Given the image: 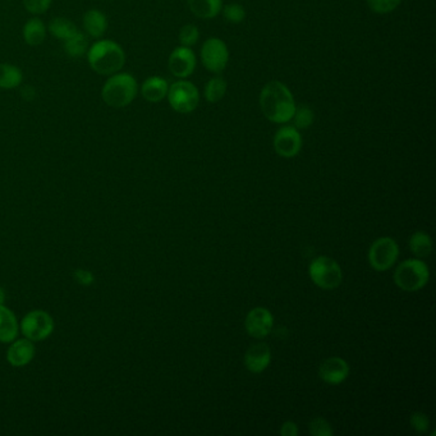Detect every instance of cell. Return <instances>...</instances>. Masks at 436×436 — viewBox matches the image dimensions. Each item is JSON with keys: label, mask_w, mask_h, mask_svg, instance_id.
I'll use <instances>...</instances> for the list:
<instances>
[{"label": "cell", "mask_w": 436, "mask_h": 436, "mask_svg": "<svg viewBox=\"0 0 436 436\" xmlns=\"http://www.w3.org/2000/svg\"><path fill=\"white\" fill-rule=\"evenodd\" d=\"M23 4L30 13L43 14L50 7L52 0H23Z\"/></svg>", "instance_id": "31"}, {"label": "cell", "mask_w": 436, "mask_h": 436, "mask_svg": "<svg viewBox=\"0 0 436 436\" xmlns=\"http://www.w3.org/2000/svg\"><path fill=\"white\" fill-rule=\"evenodd\" d=\"M302 137L300 132L290 126L282 127L274 137L276 154L283 158H295L301 151Z\"/></svg>", "instance_id": "11"}, {"label": "cell", "mask_w": 436, "mask_h": 436, "mask_svg": "<svg viewBox=\"0 0 436 436\" xmlns=\"http://www.w3.org/2000/svg\"><path fill=\"white\" fill-rule=\"evenodd\" d=\"M349 375V366L340 357H330L321 362L319 367V376L321 380L330 385L343 383Z\"/></svg>", "instance_id": "13"}, {"label": "cell", "mask_w": 436, "mask_h": 436, "mask_svg": "<svg viewBox=\"0 0 436 436\" xmlns=\"http://www.w3.org/2000/svg\"><path fill=\"white\" fill-rule=\"evenodd\" d=\"M410 423L412 429L416 430L418 432H426L430 426L429 417L421 412H415L410 416Z\"/></svg>", "instance_id": "32"}, {"label": "cell", "mask_w": 436, "mask_h": 436, "mask_svg": "<svg viewBox=\"0 0 436 436\" xmlns=\"http://www.w3.org/2000/svg\"><path fill=\"white\" fill-rule=\"evenodd\" d=\"M4 301H6V292L0 287V305H4Z\"/></svg>", "instance_id": "36"}, {"label": "cell", "mask_w": 436, "mask_h": 436, "mask_svg": "<svg viewBox=\"0 0 436 436\" xmlns=\"http://www.w3.org/2000/svg\"><path fill=\"white\" fill-rule=\"evenodd\" d=\"M225 20L229 21L231 23H241L246 17V12H244V8L239 4H229L224 8L223 11Z\"/></svg>", "instance_id": "30"}, {"label": "cell", "mask_w": 436, "mask_h": 436, "mask_svg": "<svg viewBox=\"0 0 436 436\" xmlns=\"http://www.w3.org/2000/svg\"><path fill=\"white\" fill-rule=\"evenodd\" d=\"M188 7L200 18H214L222 11V0H187Z\"/></svg>", "instance_id": "19"}, {"label": "cell", "mask_w": 436, "mask_h": 436, "mask_svg": "<svg viewBox=\"0 0 436 436\" xmlns=\"http://www.w3.org/2000/svg\"><path fill=\"white\" fill-rule=\"evenodd\" d=\"M367 4L372 12L386 14L393 12L400 4V0H367Z\"/></svg>", "instance_id": "27"}, {"label": "cell", "mask_w": 436, "mask_h": 436, "mask_svg": "<svg viewBox=\"0 0 436 436\" xmlns=\"http://www.w3.org/2000/svg\"><path fill=\"white\" fill-rule=\"evenodd\" d=\"M429 278L427 265L418 258L399 263L394 273V282L405 292H416L423 288L429 282Z\"/></svg>", "instance_id": "4"}, {"label": "cell", "mask_w": 436, "mask_h": 436, "mask_svg": "<svg viewBox=\"0 0 436 436\" xmlns=\"http://www.w3.org/2000/svg\"><path fill=\"white\" fill-rule=\"evenodd\" d=\"M310 434L314 436H332L333 430L327 420L316 417L310 423Z\"/></svg>", "instance_id": "29"}, {"label": "cell", "mask_w": 436, "mask_h": 436, "mask_svg": "<svg viewBox=\"0 0 436 436\" xmlns=\"http://www.w3.org/2000/svg\"><path fill=\"white\" fill-rule=\"evenodd\" d=\"M227 92V81L224 78L214 77L207 82L205 87V97L209 103H218Z\"/></svg>", "instance_id": "25"}, {"label": "cell", "mask_w": 436, "mask_h": 436, "mask_svg": "<svg viewBox=\"0 0 436 436\" xmlns=\"http://www.w3.org/2000/svg\"><path fill=\"white\" fill-rule=\"evenodd\" d=\"M273 324H274L273 315L268 308L263 307L252 308L244 321L247 333L257 339L268 337L273 330Z\"/></svg>", "instance_id": "10"}, {"label": "cell", "mask_w": 436, "mask_h": 436, "mask_svg": "<svg viewBox=\"0 0 436 436\" xmlns=\"http://www.w3.org/2000/svg\"><path fill=\"white\" fill-rule=\"evenodd\" d=\"M308 271L311 280L322 289L337 288L343 279L339 263L332 257L320 256L315 258Z\"/></svg>", "instance_id": "5"}, {"label": "cell", "mask_w": 436, "mask_h": 436, "mask_svg": "<svg viewBox=\"0 0 436 436\" xmlns=\"http://www.w3.org/2000/svg\"><path fill=\"white\" fill-rule=\"evenodd\" d=\"M87 50V39L84 33H77L65 41V52L71 58H80Z\"/></svg>", "instance_id": "24"}, {"label": "cell", "mask_w": 436, "mask_h": 436, "mask_svg": "<svg viewBox=\"0 0 436 436\" xmlns=\"http://www.w3.org/2000/svg\"><path fill=\"white\" fill-rule=\"evenodd\" d=\"M21 95L23 99H26L28 102H31L36 97V92L33 90V87H30V86H25L22 90H21Z\"/></svg>", "instance_id": "35"}, {"label": "cell", "mask_w": 436, "mask_h": 436, "mask_svg": "<svg viewBox=\"0 0 436 436\" xmlns=\"http://www.w3.org/2000/svg\"><path fill=\"white\" fill-rule=\"evenodd\" d=\"M199 28L193 25H186L180 31V41L183 46H192L199 41Z\"/></svg>", "instance_id": "28"}, {"label": "cell", "mask_w": 436, "mask_h": 436, "mask_svg": "<svg viewBox=\"0 0 436 436\" xmlns=\"http://www.w3.org/2000/svg\"><path fill=\"white\" fill-rule=\"evenodd\" d=\"M75 276H76V279L80 284H91L94 280V276L91 274L90 271H86V270H77L75 273Z\"/></svg>", "instance_id": "34"}, {"label": "cell", "mask_w": 436, "mask_h": 436, "mask_svg": "<svg viewBox=\"0 0 436 436\" xmlns=\"http://www.w3.org/2000/svg\"><path fill=\"white\" fill-rule=\"evenodd\" d=\"M20 330L27 339L41 342L52 335L53 330H54V320L52 316L45 311L35 310V311L28 312L22 319Z\"/></svg>", "instance_id": "7"}, {"label": "cell", "mask_w": 436, "mask_h": 436, "mask_svg": "<svg viewBox=\"0 0 436 436\" xmlns=\"http://www.w3.org/2000/svg\"><path fill=\"white\" fill-rule=\"evenodd\" d=\"M22 82V72L16 65L0 63V89L9 90Z\"/></svg>", "instance_id": "21"}, {"label": "cell", "mask_w": 436, "mask_h": 436, "mask_svg": "<svg viewBox=\"0 0 436 436\" xmlns=\"http://www.w3.org/2000/svg\"><path fill=\"white\" fill-rule=\"evenodd\" d=\"M168 65L175 77L186 78L191 76L196 68V57L188 46H180L170 54Z\"/></svg>", "instance_id": "12"}, {"label": "cell", "mask_w": 436, "mask_h": 436, "mask_svg": "<svg viewBox=\"0 0 436 436\" xmlns=\"http://www.w3.org/2000/svg\"><path fill=\"white\" fill-rule=\"evenodd\" d=\"M399 247L397 242L389 237H381L371 244L369 250V263L372 269L385 271L391 269L397 261Z\"/></svg>", "instance_id": "8"}, {"label": "cell", "mask_w": 436, "mask_h": 436, "mask_svg": "<svg viewBox=\"0 0 436 436\" xmlns=\"http://www.w3.org/2000/svg\"><path fill=\"white\" fill-rule=\"evenodd\" d=\"M410 249L412 254L418 258L427 257L432 251V241L425 231H416L410 237Z\"/></svg>", "instance_id": "22"}, {"label": "cell", "mask_w": 436, "mask_h": 436, "mask_svg": "<svg viewBox=\"0 0 436 436\" xmlns=\"http://www.w3.org/2000/svg\"><path fill=\"white\" fill-rule=\"evenodd\" d=\"M46 30L44 23L39 18L27 21L23 27V39L28 45L38 46L45 40Z\"/></svg>", "instance_id": "20"}, {"label": "cell", "mask_w": 436, "mask_h": 436, "mask_svg": "<svg viewBox=\"0 0 436 436\" xmlns=\"http://www.w3.org/2000/svg\"><path fill=\"white\" fill-rule=\"evenodd\" d=\"M292 119L295 121L297 129H308L314 122V111L310 109L308 107L295 108V116H293Z\"/></svg>", "instance_id": "26"}, {"label": "cell", "mask_w": 436, "mask_h": 436, "mask_svg": "<svg viewBox=\"0 0 436 436\" xmlns=\"http://www.w3.org/2000/svg\"><path fill=\"white\" fill-rule=\"evenodd\" d=\"M77 27L72 23L71 21L67 18H54L49 25V33H52L53 36H55L57 39L63 40L65 41L77 33Z\"/></svg>", "instance_id": "23"}, {"label": "cell", "mask_w": 436, "mask_h": 436, "mask_svg": "<svg viewBox=\"0 0 436 436\" xmlns=\"http://www.w3.org/2000/svg\"><path fill=\"white\" fill-rule=\"evenodd\" d=\"M169 86L164 78L150 77L143 82L141 87V94L143 99L150 103H159L168 95Z\"/></svg>", "instance_id": "17"}, {"label": "cell", "mask_w": 436, "mask_h": 436, "mask_svg": "<svg viewBox=\"0 0 436 436\" xmlns=\"http://www.w3.org/2000/svg\"><path fill=\"white\" fill-rule=\"evenodd\" d=\"M84 27L86 33L90 35L91 38L99 39L103 36L108 27V21L105 14L102 13L97 9H90L84 16Z\"/></svg>", "instance_id": "18"}, {"label": "cell", "mask_w": 436, "mask_h": 436, "mask_svg": "<svg viewBox=\"0 0 436 436\" xmlns=\"http://www.w3.org/2000/svg\"><path fill=\"white\" fill-rule=\"evenodd\" d=\"M260 108L270 122L288 123L295 116V97L285 85L271 81L263 86L260 94Z\"/></svg>", "instance_id": "1"}, {"label": "cell", "mask_w": 436, "mask_h": 436, "mask_svg": "<svg viewBox=\"0 0 436 436\" xmlns=\"http://www.w3.org/2000/svg\"><path fill=\"white\" fill-rule=\"evenodd\" d=\"M201 59L207 71L220 73L224 71L229 60L228 48L222 40L217 38L206 40L201 49Z\"/></svg>", "instance_id": "9"}, {"label": "cell", "mask_w": 436, "mask_h": 436, "mask_svg": "<svg viewBox=\"0 0 436 436\" xmlns=\"http://www.w3.org/2000/svg\"><path fill=\"white\" fill-rule=\"evenodd\" d=\"M280 434L284 436H297L298 435V426L292 421H287L283 423Z\"/></svg>", "instance_id": "33"}, {"label": "cell", "mask_w": 436, "mask_h": 436, "mask_svg": "<svg viewBox=\"0 0 436 436\" xmlns=\"http://www.w3.org/2000/svg\"><path fill=\"white\" fill-rule=\"evenodd\" d=\"M137 90V81L132 75L116 73L104 84L102 97L111 108H124L135 100Z\"/></svg>", "instance_id": "3"}, {"label": "cell", "mask_w": 436, "mask_h": 436, "mask_svg": "<svg viewBox=\"0 0 436 436\" xmlns=\"http://www.w3.org/2000/svg\"><path fill=\"white\" fill-rule=\"evenodd\" d=\"M167 97L170 107L180 114H188L199 107V90L188 81L174 82L169 87Z\"/></svg>", "instance_id": "6"}, {"label": "cell", "mask_w": 436, "mask_h": 436, "mask_svg": "<svg viewBox=\"0 0 436 436\" xmlns=\"http://www.w3.org/2000/svg\"><path fill=\"white\" fill-rule=\"evenodd\" d=\"M91 70L102 76H111L121 71L126 62L122 48L111 40H100L89 50Z\"/></svg>", "instance_id": "2"}, {"label": "cell", "mask_w": 436, "mask_h": 436, "mask_svg": "<svg viewBox=\"0 0 436 436\" xmlns=\"http://www.w3.org/2000/svg\"><path fill=\"white\" fill-rule=\"evenodd\" d=\"M20 332V325L13 312L0 305V342L1 343H12Z\"/></svg>", "instance_id": "16"}, {"label": "cell", "mask_w": 436, "mask_h": 436, "mask_svg": "<svg viewBox=\"0 0 436 436\" xmlns=\"http://www.w3.org/2000/svg\"><path fill=\"white\" fill-rule=\"evenodd\" d=\"M271 361V349L265 343H256L251 346L244 354V365L249 371L260 374L268 369Z\"/></svg>", "instance_id": "15"}, {"label": "cell", "mask_w": 436, "mask_h": 436, "mask_svg": "<svg viewBox=\"0 0 436 436\" xmlns=\"http://www.w3.org/2000/svg\"><path fill=\"white\" fill-rule=\"evenodd\" d=\"M35 353H36V348L33 346V340L27 339V338L16 340L8 348V364L13 367H23L33 361Z\"/></svg>", "instance_id": "14"}]
</instances>
